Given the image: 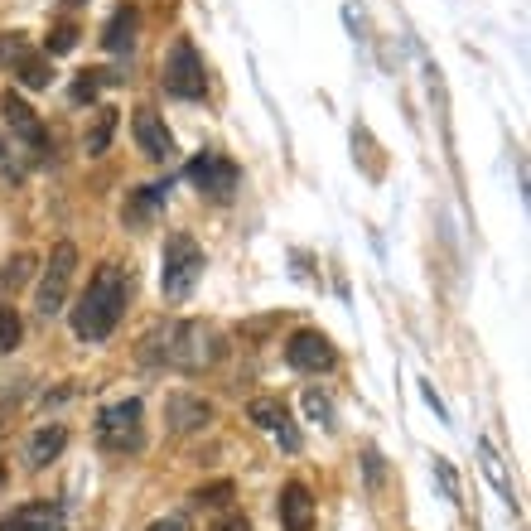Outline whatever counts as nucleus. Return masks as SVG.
Returning a JSON list of instances; mask_svg holds the SVG:
<instances>
[{
  "label": "nucleus",
  "instance_id": "f257e3e1",
  "mask_svg": "<svg viewBox=\"0 0 531 531\" xmlns=\"http://www.w3.org/2000/svg\"><path fill=\"white\" fill-rule=\"evenodd\" d=\"M126 271L116 266V261H102L92 280H87V290L78 295V305H73V334L83 338V343H102V338L116 334V324H121V314H126Z\"/></svg>",
  "mask_w": 531,
  "mask_h": 531
},
{
  "label": "nucleus",
  "instance_id": "f03ea898",
  "mask_svg": "<svg viewBox=\"0 0 531 531\" xmlns=\"http://www.w3.org/2000/svg\"><path fill=\"white\" fill-rule=\"evenodd\" d=\"M218 353H223V343H218L213 324H165V329L145 334V343H140L145 363H169V367H184V372L218 363Z\"/></svg>",
  "mask_w": 531,
  "mask_h": 531
},
{
  "label": "nucleus",
  "instance_id": "7ed1b4c3",
  "mask_svg": "<svg viewBox=\"0 0 531 531\" xmlns=\"http://www.w3.org/2000/svg\"><path fill=\"white\" fill-rule=\"evenodd\" d=\"M203 266H208V256H203L194 237L189 232H169L165 252H160V290H165L169 305H184L194 295L198 280H203Z\"/></svg>",
  "mask_w": 531,
  "mask_h": 531
},
{
  "label": "nucleus",
  "instance_id": "20e7f679",
  "mask_svg": "<svg viewBox=\"0 0 531 531\" xmlns=\"http://www.w3.org/2000/svg\"><path fill=\"white\" fill-rule=\"evenodd\" d=\"M97 440H102V449H112V454H136L145 445V406H140L136 396L112 401L97 416Z\"/></svg>",
  "mask_w": 531,
  "mask_h": 531
},
{
  "label": "nucleus",
  "instance_id": "39448f33",
  "mask_svg": "<svg viewBox=\"0 0 531 531\" xmlns=\"http://www.w3.org/2000/svg\"><path fill=\"white\" fill-rule=\"evenodd\" d=\"M165 92L169 97H184V102H198L208 92V68H203V54L194 49V39H174L165 54Z\"/></svg>",
  "mask_w": 531,
  "mask_h": 531
},
{
  "label": "nucleus",
  "instance_id": "423d86ee",
  "mask_svg": "<svg viewBox=\"0 0 531 531\" xmlns=\"http://www.w3.org/2000/svg\"><path fill=\"white\" fill-rule=\"evenodd\" d=\"M73 271H78V247L73 242H58L49 252V266H44V280H39V295H34V309L44 319H54L68 309V285H73Z\"/></svg>",
  "mask_w": 531,
  "mask_h": 531
},
{
  "label": "nucleus",
  "instance_id": "0eeeda50",
  "mask_svg": "<svg viewBox=\"0 0 531 531\" xmlns=\"http://www.w3.org/2000/svg\"><path fill=\"white\" fill-rule=\"evenodd\" d=\"M285 363L295 367V372H329L338 363V353L319 329H300V334H290V343H285Z\"/></svg>",
  "mask_w": 531,
  "mask_h": 531
},
{
  "label": "nucleus",
  "instance_id": "6e6552de",
  "mask_svg": "<svg viewBox=\"0 0 531 531\" xmlns=\"http://www.w3.org/2000/svg\"><path fill=\"white\" fill-rule=\"evenodd\" d=\"M131 131H136V145L145 160H155V165H165L169 155H174V136H169L165 116L155 112V107H140L136 116H131Z\"/></svg>",
  "mask_w": 531,
  "mask_h": 531
},
{
  "label": "nucleus",
  "instance_id": "1a4fd4ad",
  "mask_svg": "<svg viewBox=\"0 0 531 531\" xmlns=\"http://www.w3.org/2000/svg\"><path fill=\"white\" fill-rule=\"evenodd\" d=\"M189 179H194L203 194L227 198L232 189H237V165H232L227 155H218V150H203L194 165H189Z\"/></svg>",
  "mask_w": 531,
  "mask_h": 531
},
{
  "label": "nucleus",
  "instance_id": "9d476101",
  "mask_svg": "<svg viewBox=\"0 0 531 531\" xmlns=\"http://www.w3.org/2000/svg\"><path fill=\"white\" fill-rule=\"evenodd\" d=\"M165 420H169L174 435H194V430H203V425L213 420V406L194 392H174L169 396V406H165Z\"/></svg>",
  "mask_w": 531,
  "mask_h": 531
},
{
  "label": "nucleus",
  "instance_id": "9b49d317",
  "mask_svg": "<svg viewBox=\"0 0 531 531\" xmlns=\"http://www.w3.org/2000/svg\"><path fill=\"white\" fill-rule=\"evenodd\" d=\"M0 112H5V121H10V131L25 140L29 150H49V136H44V126H39V116H34V107H29L25 97H15V92H5V102H0Z\"/></svg>",
  "mask_w": 531,
  "mask_h": 531
},
{
  "label": "nucleus",
  "instance_id": "f8f14e48",
  "mask_svg": "<svg viewBox=\"0 0 531 531\" xmlns=\"http://www.w3.org/2000/svg\"><path fill=\"white\" fill-rule=\"evenodd\" d=\"M314 527V493L305 483L280 488V531H309Z\"/></svg>",
  "mask_w": 531,
  "mask_h": 531
},
{
  "label": "nucleus",
  "instance_id": "ddd939ff",
  "mask_svg": "<svg viewBox=\"0 0 531 531\" xmlns=\"http://www.w3.org/2000/svg\"><path fill=\"white\" fill-rule=\"evenodd\" d=\"M0 531H58V507L49 503H20L0 517Z\"/></svg>",
  "mask_w": 531,
  "mask_h": 531
},
{
  "label": "nucleus",
  "instance_id": "4468645a",
  "mask_svg": "<svg viewBox=\"0 0 531 531\" xmlns=\"http://www.w3.org/2000/svg\"><path fill=\"white\" fill-rule=\"evenodd\" d=\"M63 449H68V430H63V425H39V430L29 435V449H25L29 469H44V464H54Z\"/></svg>",
  "mask_w": 531,
  "mask_h": 531
},
{
  "label": "nucleus",
  "instance_id": "2eb2a0df",
  "mask_svg": "<svg viewBox=\"0 0 531 531\" xmlns=\"http://www.w3.org/2000/svg\"><path fill=\"white\" fill-rule=\"evenodd\" d=\"M136 29H140V10L136 5H121L112 20H107V34H102L107 54H131L136 49Z\"/></svg>",
  "mask_w": 531,
  "mask_h": 531
},
{
  "label": "nucleus",
  "instance_id": "dca6fc26",
  "mask_svg": "<svg viewBox=\"0 0 531 531\" xmlns=\"http://www.w3.org/2000/svg\"><path fill=\"white\" fill-rule=\"evenodd\" d=\"M247 420H252L256 430H271V435H276L280 425L290 420V411H285L280 396H252V401H247Z\"/></svg>",
  "mask_w": 531,
  "mask_h": 531
},
{
  "label": "nucleus",
  "instance_id": "f3484780",
  "mask_svg": "<svg viewBox=\"0 0 531 531\" xmlns=\"http://www.w3.org/2000/svg\"><path fill=\"white\" fill-rule=\"evenodd\" d=\"M112 136H116V112L112 107H97V116H92V126H87V136H83L87 155H107Z\"/></svg>",
  "mask_w": 531,
  "mask_h": 531
},
{
  "label": "nucleus",
  "instance_id": "a211bd4d",
  "mask_svg": "<svg viewBox=\"0 0 531 531\" xmlns=\"http://www.w3.org/2000/svg\"><path fill=\"white\" fill-rule=\"evenodd\" d=\"M478 459H483V469H488V478L498 483V493H503L507 503L517 498V488H512V474L503 469V459H498V449L488 445V440H478Z\"/></svg>",
  "mask_w": 531,
  "mask_h": 531
},
{
  "label": "nucleus",
  "instance_id": "6ab92c4d",
  "mask_svg": "<svg viewBox=\"0 0 531 531\" xmlns=\"http://www.w3.org/2000/svg\"><path fill=\"white\" fill-rule=\"evenodd\" d=\"M15 73H20V83L34 87V92L54 83V68H49V58H39V54H25L20 63H15Z\"/></svg>",
  "mask_w": 531,
  "mask_h": 531
},
{
  "label": "nucleus",
  "instance_id": "aec40b11",
  "mask_svg": "<svg viewBox=\"0 0 531 531\" xmlns=\"http://www.w3.org/2000/svg\"><path fill=\"white\" fill-rule=\"evenodd\" d=\"M34 266H39V261H34L29 252H15L10 261H5V266H0V285H5V290L15 295V290H20V285L34 276Z\"/></svg>",
  "mask_w": 531,
  "mask_h": 531
},
{
  "label": "nucleus",
  "instance_id": "412c9836",
  "mask_svg": "<svg viewBox=\"0 0 531 531\" xmlns=\"http://www.w3.org/2000/svg\"><path fill=\"white\" fill-rule=\"evenodd\" d=\"M20 338H25V324H20L15 305H0V353H15Z\"/></svg>",
  "mask_w": 531,
  "mask_h": 531
},
{
  "label": "nucleus",
  "instance_id": "4be33fe9",
  "mask_svg": "<svg viewBox=\"0 0 531 531\" xmlns=\"http://www.w3.org/2000/svg\"><path fill=\"white\" fill-rule=\"evenodd\" d=\"M232 493H237V488H232L227 478H218V483L198 488V493H194V507H208V512H223V507L232 503Z\"/></svg>",
  "mask_w": 531,
  "mask_h": 531
},
{
  "label": "nucleus",
  "instance_id": "5701e85b",
  "mask_svg": "<svg viewBox=\"0 0 531 531\" xmlns=\"http://www.w3.org/2000/svg\"><path fill=\"white\" fill-rule=\"evenodd\" d=\"M102 83H116V73H107V68H87L83 78L73 83V102H92V97L102 92Z\"/></svg>",
  "mask_w": 531,
  "mask_h": 531
},
{
  "label": "nucleus",
  "instance_id": "b1692460",
  "mask_svg": "<svg viewBox=\"0 0 531 531\" xmlns=\"http://www.w3.org/2000/svg\"><path fill=\"white\" fill-rule=\"evenodd\" d=\"M305 416L319 420V425H334V406H329V396L309 387V392H305Z\"/></svg>",
  "mask_w": 531,
  "mask_h": 531
},
{
  "label": "nucleus",
  "instance_id": "393cba45",
  "mask_svg": "<svg viewBox=\"0 0 531 531\" xmlns=\"http://www.w3.org/2000/svg\"><path fill=\"white\" fill-rule=\"evenodd\" d=\"M73 44H78V29L73 25H58L54 34H49V54H68Z\"/></svg>",
  "mask_w": 531,
  "mask_h": 531
},
{
  "label": "nucleus",
  "instance_id": "a878e982",
  "mask_svg": "<svg viewBox=\"0 0 531 531\" xmlns=\"http://www.w3.org/2000/svg\"><path fill=\"white\" fill-rule=\"evenodd\" d=\"M382 478H387L382 454H377V449H367V488H372V493H382Z\"/></svg>",
  "mask_w": 531,
  "mask_h": 531
},
{
  "label": "nucleus",
  "instance_id": "bb28decb",
  "mask_svg": "<svg viewBox=\"0 0 531 531\" xmlns=\"http://www.w3.org/2000/svg\"><path fill=\"white\" fill-rule=\"evenodd\" d=\"M435 478L445 483V498H449V503H459V478H454V469H449V459H435Z\"/></svg>",
  "mask_w": 531,
  "mask_h": 531
},
{
  "label": "nucleus",
  "instance_id": "cd10ccee",
  "mask_svg": "<svg viewBox=\"0 0 531 531\" xmlns=\"http://www.w3.org/2000/svg\"><path fill=\"white\" fill-rule=\"evenodd\" d=\"M276 440H280L285 449H290V454H300V430H295V420H285V425H280Z\"/></svg>",
  "mask_w": 531,
  "mask_h": 531
},
{
  "label": "nucleus",
  "instance_id": "c85d7f7f",
  "mask_svg": "<svg viewBox=\"0 0 531 531\" xmlns=\"http://www.w3.org/2000/svg\"><path fill=\"white\" fill-rule=\"evenodd\" d=\"M145 531H189V517H179V512H169V517H160V522H150Z\"/></svg>",
  "mask_w": 531,
  "mask_h": 531
},
{
  "label": "nucleus",
  "instance_id": "c756f323",
  "mask_svg": "<svg viewBox=\"0 0 531 531\" xmlns=\"http://www.w3.org/2000/svg\"><path fill=\"white\" fill-rule=\"evenodd\" d=\"M218 531H252V522H247L242 512H227L223 522H218Z\"/></svg>",
  "mask_w": 531,
  "mask_h": 531
},
{
  "label": "nucleus",
  "instance_id": "7c9ffc66",
  "mask_svg": "<svg viewBox=\"0 0 531 531\" xmlns=\"http://www.w3.org/2000/svg\"><path fill=\"white\" fill-rule=\"evenodd\" d=\"M0 478H5V464H0Z\"/></svg>",
  "mask_w": 531,
  "mask_h": 531
}]
</instances>
